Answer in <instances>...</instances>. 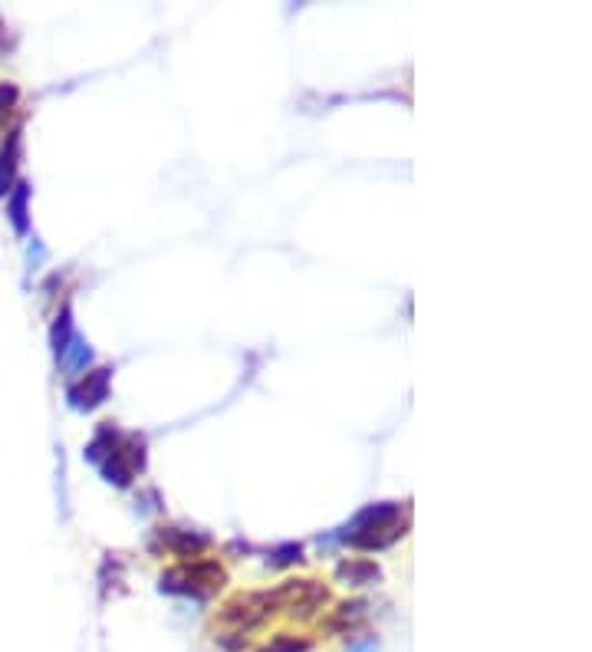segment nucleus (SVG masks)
<instances>
[{"mask_svg":"<svg viewBox=\"0 0 592 652\" xmlns=\"http://www.w3.org/2000/svg\"><path fill=\"white\" fill-rule=\"evenodd\" d=\"M17 149H20V136L10 132V139L0 149V195H7V185L14 182V168H17Z\"/></svg>","mask_w":592,"mask_h":652,"instance_id":"obj_1","label":"nucleus"},{"mask_svg":"<svg viewBox=\"0 0 592 652\" xmlns=\"http://www.w3.org/2000/svg\"><path fill=\"white\" fill-rule=\"evenodd\" d=\"M10 218H14L17 231L27 228V185H17L14 198H10Z\"/></svg>","mask_w":592,"mask_h":652,"instance_id":"obj_2","label":"nucleus"},{"mask_svg":"<svg viewBox=\"0 0 592 652\" xmlns=\"http://www.w3.org/2000/svg\"><path fill=\"white\" fill-rule=\"evenodd\" d=\"M343 577H352V580H372V577H379V570H375L372 564H352V567H343L339 570Z\"/></svg>","mask_w":592,"mask_h":652,"instance_id":"obj_3","label":"nucleus"},{"mask_svg":"<svg viewBox=\"0 0 592 652\" xmlns=\"http://www.w3.org/2000/svg\"><path fill=\"white\" fill-rule=\"evenodd\" d=\"M14 103H17V89L10 86V83H0V122H4V116H7Z\"/></svg>","mask_w":592,"mask_h":652,"instance_id":"obj_4","label":"nucleus"},{"mask_svg":"<svg viewBox=\"0 0 592 652\" xmlns=\"http://www.w3.org/2000/svg\"><path fill=\"white\" fill-rule=\"evenodd\" d=\"M310 643H296V639H277L273 646H267L264 652H306Z\"/></svg>","mask_w":592,"mask_h":652,"instance_id":"obj_5","label":"nucleus"}]
</instances>
